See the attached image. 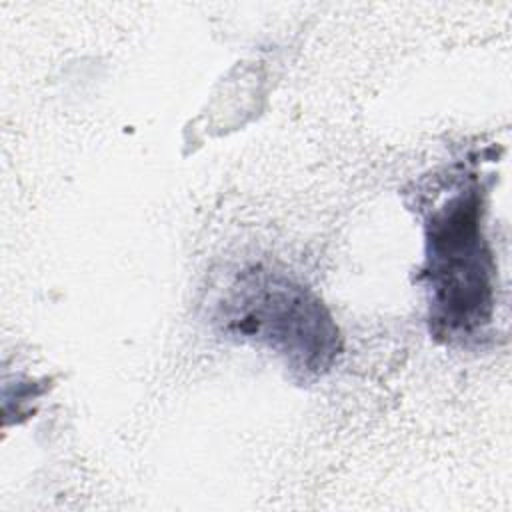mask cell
Wrapping results in <instances>:
<instances>
[{
	"label": "cell",
	"instance_id": "6da1fadb",
	"mask_svg": "<svg viewBox=\"0 0 512 512\" xmlns=\"http://www.w3.org/2000/svg\"><path fill=\"white\" fill-rule=\"evenodd\" d=\"M422 276L436 338L466 342L492 322L496 266L482 232V196L476 186L458 190L428 216Z\"/></svg>",
	"mask_w": 512,
	"mask_h": 512
},
{
	"label": "cell",
	"instance_id": "7a4b0ae2",
	"mask_svg": "<svg viewBox=\"0 0 512 512\" xmlns=\"http://www.w3.org/2000/svg\"><path fill=\"white\" fill-rule=\"evenodd\" d=\"M214 320L230 338L268 346L302 378L326 372L340 354V334L324 304L272 270L240 272L220 298Z\"/></svg>",
	"mask_w": 512,
	"mask_h": 512
}]
</instances>
